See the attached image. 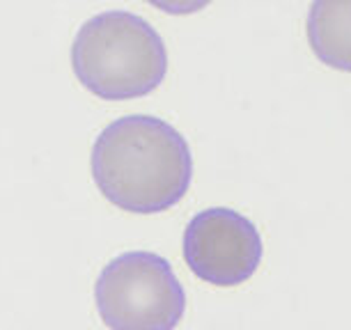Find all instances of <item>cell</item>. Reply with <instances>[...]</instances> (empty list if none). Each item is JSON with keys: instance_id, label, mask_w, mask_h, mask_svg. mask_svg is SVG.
<instances>
[{"instance_id": "cell-1", "label": "cell", "mask_w": 351, "mask_h": 330, "mask_svg": "<svg viewBox=\"0 0 351 330\" xmlns=\"http://www.w3.org/2000/svg\"><path fill=\"white\" fill-rule=\"evenodd\" d=\"M92 177L115 207L156 214L189 190L193 158L172 124L152 115H129L110 122L95 140Z\"/></svg>"}, {"instance_id": "cell-2", "label": "cell", "mask_w": 351, "mask_h": 330, "mask_svg": "<svg viewBox=\"0 0 351 330\" xmlns=\"http://www.w3.org/2000/svg\"><path fill=\"white\" fill-rule=\"evenodd\" d=\"M71 67L97 97L134 99L163 81L168 53L149 21L112 10L81 25L71 46Z\"/></svg>"}, {"instance_id": "cell-3", "label": "cell", "mask_w": 351, "mask_h": 330, "mask_svg": "<svg viewBox=\"0 0 351 330\" xmlns=\"http://www.w3.org/2000/svg\"><path fill=\"white\" fill-rule=\"evenodd\" d=\"M97 309L110 330H172L186 296L175 270L154 253H124L106 264L95 285Z\"/></svg>"}, {"instance_id": "cell-4", "label": "cell", "mask_w": 351, "mask_h": 330, "mask_svg": "<svg viewBox=\"0 0 351 330\" xmlns=\"http://www.w3.org/2000/svg\"><path fill=\"white\" fill-rule=\"evenodd\" d=\"M184 259L195 275L211 285H239L260 266V232L253 220L234 209H204L186 225Z\"/></svg>"}, {"instance_id": "cell-5", "label": "cell", "mask_w": 351, "mask_h": 330, "mask_svg": "<svg viewBox=\"0 0 351 330\" xmlns=\"http://www.w3.org/2000/svg\"><path fill=\"white\" fill-rule=\"evenodd\" d=\"M308 42L322 62L351 71V0H317L306 21Z\"/></svg>"}]
</instances>
